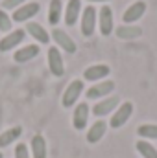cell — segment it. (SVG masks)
I'll list each match as a JSON object with an SVG mask.
<instances>
[{
    "mask_svg": "<svg viewBox=\"0 0 157 158\" xmlns=\"http://www.w3.org/2000/svg\"><path fill=\"white\" fill-rule=\"evenodd\" d=\"M83 88H85V83H83L81 79H74V81H70V83H69V86H67V88H65V92H63L61 105H63L65 109L74 107V103H78L79 96L83 94Z\"/></svg>",
    "mask_w": 157,
    "mask_h": 158,
    "instance_id": "6da1fadb",
    "label": "cell"
},
{
    "mask_svg": "<svg viewBox=\"0 0 157 158\" xmlns=\"http://www.w3.org/2000/svg\"><path fill=\"white\" fill-rule=\"evenodd\" d=\"M81 33L83 37H91L96 30V24H98V11L94 9V6H87L83 11H81Z\"/></svg>",
    "mask_w": 157,
    "mask_h": 158,
    "instance_id": "7a4b0ae2",
    "label": "cell"
},
{
    "mask_svg": "<svg viewBox=\"0 0 157 158\" xmlns=\"http://www.w3.org/2000/svg\"><path fill=\"white\" fill-rule=\"evenodd\" d=\"M131 114H133V103H131V101H124V103L118 105L117 110L113 112L109 125H111L113 129H120L122 125L128 123V119L131 118Z\"/></svg>",
    "mask_w": 157,
    "mask_h": 158,
    "instance_id": "3957f363",
    "label": "cell"
},
{
    "mask_svg": "<svg viewBox=\"0 0 157 158\" xmlns=\"http://www.w3.org/2000/svg\"><path fill=\"white\" fill-rule=\"evenodd\" d=\"M52 39H54V42L57 44L59 50H63V52H67V53H76L78 46H76L74 39H72L65 30L54 28V30H52Z\"/></svg>",
    "mask_w": 157,
    "mask_h": 158,
    "instance_id": "277c9868",
    "label": "cell"
},
{
    "mask_svg": "<svg viewBox=\"0 0 157 158\" xmlns=\"http://www.w3.org/2000/svg\"><path fill=\"white\" fill-rule=\"evenodd\" d=\"M39 9L41 6L37 2H26V4H22L20 7H17L13 11L11 20H15V22H30V19H34L39 13Z\"/></svg>",
    "mask_w": 157,
    "mask_h": 158,
    "instance_id": "5b68a950",
    "label": "cell"
},
{
    "mask_svg": "<svg viewBox=\"0 0 157 158\" xmlns=\"http://www.w3.org/2000/svg\"><path fill=\"white\" fill-rule=\"evenodd\" d=\"M98 28H100V33L104 37L113 33L115 22H113V9L109 6H102L100 7V11H98Z\"/></svg>",
    "mask_w": 157,
    "mask_h": 158,
    "instance_id": "8992f818",
    "label": "cell"
},
{
    "mask_svg": "<svg viewBox=\"0 0 157 158\" xmlns=\"http://www.w3.org/2000/svg\"><path fill=\"white\" fill-rule=\"evenodd\" d=\"M48 68H50V74L56 76V77H61V76L65 74L63 55H61V52H59L57 46L48 48Z\"/></svg>",
    "mask_w": 157,
    "mask_h": 158,
    "instance_id": "52a82bcc",
    "label": "cell"
},
{
    "mask_svg": "<svg viewBox=\"0 0 157 158\" xmlns=\"http://www.w3.org/2000/svg\"><path fill=\"white\" fill-rule=\"evenodd\" d=\"M113 90H115V83L109 81V79H104V81H98L96 85L89 86L85 96H87V99H102L107 94H111Z\"/></svg>",
    "mask_w": 157,
    "mask_h": 158,
    "instance_id": "ba28073f",
    "label": "cell"
},
{
    "mask_svg": "<svg viewBox=\"0 0 157 158\" xmlns=\"http://www.w3.org/2000/svg\"><path fill=\"white\" fill-rule=\"evenodd\" d=\"M26 37V30H15V31H9L6 37H2L0 39V52L4 53V52H9V50H15L22 40Z\"/></svg>",
    "mask_w": 157,
    "mask_h": 158,
    "instance_id": "9c48e42d",
    "label": "cell"
},
{
    "mask_svg": "<svg viewBox=\"0 0 157 158\" xmlns=\"http://www.w3.org/2000/svg\"><path fill=\"white\" fill-rule=\"evenodd\" d=\"M146 2L144 0H137V2H133L126 11H124V15H122V20L126 22V24H133V22H137L139 19H142V15L146 13Z\"/></svg>",
    "mask_w": 157,
    "mask_h": 158,
    "instance_id": "30bf717a",
    "label": "cell"
},
{
    "mask_svg": "<svg viewBox=\"0 0 157 158\" xmlns=\"http://www.w3.org/2000/svg\"><path fill=\"white\" fill-rule=\"evenodd\" d=\"M109 74H111V68L107 64H92V66H89V68L83 70V79L98 83V81H104Z\"/></svg>",
    "mask_w": 157,
    "mask_h": 158,
    "instance_id": "8fae6325",
    "label": "cell"
},
{
    "mask_svg": "<svg viewBox=\"0 0 157 158\" xmlns=\"http://www.w3.org/2000/svg\"><path fill=\"white\" fill-rule=\"evenodd\" d=\"M118 103H120V101H118L117 96H111V98H104L100 103H96V105L92 107V114H94V116H98V118H104V116L111 114L113 110H117Z\"/></svg>",
    "mask_w": 157,
    "mask_h": 158,
    "instance_id": "7c38bea8",
    "label": "cell"
},
{
    "mask_svg": "<svg viewBox=\"0 0 157 158\" xmlns=\"http://www.w3.org/2000/svg\"><path fill=\"white\" fill-rule=\"evenodd\" d=\"M89 123V105L87 103H78L74 107V114H72V127L76 131H83Z\"/></svg>",
    "mask_w": 157,
    "mask_h": 158,
    "instance_id": "4fadbf2b",
    "label": "cell"
},
{
    "mask_svg": "<svg viewBox=\"0 0 157 158\" xmlns=\"http://www.w3.org/2000/svg\"><path fill=\"white\" fill-rule=\"evenodd\" d=\"M81 17V0H69L67 7H65V13H63V19H65V24L67 26H74Z\"/></svg>",
    "mask_w": 157,
    "mask_h": 158,
    "instance_id": "5bb4252c",
    "label": "cell"
},
{
    "mask_svg": "<svg viewBox=\"0 0 157 158\" xmlns=\"http://www.w3.org/2000/svg\"><path fill=\"white\" fill-rule=\"evenodd\" d=\"M39 55V46L37 44H28V46H22L19 50H15V63H28L32 59H35Z\"/></svg>",
    "mask_w": 157,
    "mask_h": 158,
    "instance_id": "9a60e30c",
    "label": "cell"
},
{
    "mask_svg": "<svg viewBox=\"0 0 157 158\" xmlns=\"http://www.w3.org/2000/svg\"><path fill=\"white\" fill-rule=\"evenodd\" d=\"M105 132H107V123L102 121V119H98V121H94V123L89 127L87 142H89V143H98V142L105 136Z\"/></svg>",
    "mask_w": 157,
    "mask_h": 158,
    "instance_id": "2e32d148",
    "label": "cell"
},
{
    "mask_svg": "<svg viewBox=\"0 0 157 158\" xmlns=\"http://www.w3.org/2000/svg\"><path fill=\"white\" fill-rule=\"evenodd\" d=\"M24 30H26V33H30V35L37 40V42H41V44H48V42H50L48 31H46L41 24H37V22H28Z\"/></svg>",
    "mask_w": 157,
    "mask_h": 158,
    "instance_id": "e0dca14e",
    "label": "cell"
},
{
    "mask_svg": "<svg viewBox=\"0 0 157 158\" xmlns=\"http://www.w3.org/2000/svg\"><path fill=\"white\" fill-rule=\"evenodd\" d=\"M20 134H22V127H20V125L9 127V129H6L4 132H0V149H2V147H9L11 143H15V140H19Z\"/></svg>",
    "mask_w": 157,
    "mask_h": 158,
    "instance_id": "ac0fdd59",
    "label": "cell"
},
{
    "mask_svg": "<svg viewBox=\"0 0 157 158\" xmlns=\"http://www.w3.org/2000/svg\"><path fill=\"white\" fill-rule=\"evenodd\" d=\"M30 147H32V156L34 158H46V155H48V151H46V140H44L43 134H35L32 138Z\"/></svg>",
    "mask_w": 157,
    "mask_h": 158,
    "instance_id": "d6986e66",
    "label": "cell"
},
{
    "mask_svg": "<svg viewBox=\"0 0 157 158\" xmlns=\"http://www.w3.org/2000/svg\"><path fill=\"white\" fill-rule=\"evenodd\" d=\"M63 17V2L61 0H50L48 6V22L52 26H57Z\"/></svg>",
    "mask_w": 157,
    "mask_h": 158,
    "instance_id": "ffe728a7",
    "label": "cell"
},
{
    "mask_svg": "<svg viewBox=\"0 0 157 158\" xmlns=\"http://www.w3.org/2000/svg\"><path fill=\"white\" fill-rule=\"evenodd\" d=\"M142 35V28L139 26H133V24H124V26H118L117 28V37L118 39H137Z\"/></svg>",
    "mask_w": 157,
    "mask_h": 158,
    "instance_id": "44dd1931",
    "label": "cell"
},
{
    "mask_svg": "<svg viewBox=\"0 0 157 158\" xmlns=\"http://www.w3.org/2000/svg\"><path fill=\"white\" fill-rule=\"evenodd\" d=\"M135 147H137L139 155L142 158H157V149L148 142V140H139V142L135 143Z\"/></svg>",
    "mask_w": 157,
    "mask_h": 158,
    "instance_id": "7402d4cb",
    "label": "cell"
},
{
    "mask_svg": "<svg viewBox=\"0 0 157 158\" xmlns=\"http://www.w3.org/2000/svg\"><path fill=\"white\" fill-rule=\"evenodd\" d=\"M137 134L141 140H157V125L155 123H144L137 129Z\"/></svg>",
    "mask_w": 157,
    "mask_h": 158,
    "instance_id": "603a6c76",
    "label": "cell"
},
{
    "mask_svg": "<svg viewBox=\"0 0 157 158\" xmlns=\"http://www.w3.org/2000/svg\"><path fill=\"white\" fill-rule=\"evenodd\" d=\"M11 26H13V20H11V17L7 15V11L0 9V31L9 33V31H11Z\"/></svg>",
    "mask_w": 157,
    "mask_h": 158,
    "instance_id": "cb8c5ba5",
    "label": "cell"
},
{
    "mask_svg": "<svg viewBox=\"0 0 157 158\" xmlns=\"http://www.w3.org/2000/svg\"><path fill=\"white\" fill-rule=\"evenodd\" d=\"M22 4H26V0H2V9L4 11H15Z\"/></svg>",
    "mask_w": 157,
    "mask_h": 158,
    "instance_id": "d4e9b609",
    "label": "cell"
},
{
    "mask_svg": "<svg viewBox=\"0 0 157 158\" xmlns=\"http://www.w3.org/2000/svg\"><path fill=\"white\" fill-rule=\"evenodd\" d=\"M15 158H30V151L26 143H17L15 145Z\"/></svg>",
    "mask_w": 157,
    "mask_h": 158,
    "instance_id": "484cf974",
    "label": "cell"
},
{
    "mask_svg": "<svg viewBox=\"0 0 157 158\" xmlns=\"http://www.w3.org/2000/svg\"><path fill=\"white\" fill-rule=\"evenodd\" d=\"M89 2H102L104 4V2H109V0H89Z\"/></svg>",
    "mask_w": 157,
    "mask_h": 158,
    "instance_id": "4316f807",
    "label": "cell"
},
{
    "mask_svg": "<svg viewBox=\"0 0 157 158\" xmlns=\"http://www.w3.org/2000/svg\"><path fill=\"white\" fill-rule=\"evenodd\" d=\"M0 158H4V155H2V151H0Z\"/></svg>",
    "mask_w": 157,
    "mask_h": 158,
    "instance_id": "83f0119b",
    "label": "cell"
}]
</instances>
